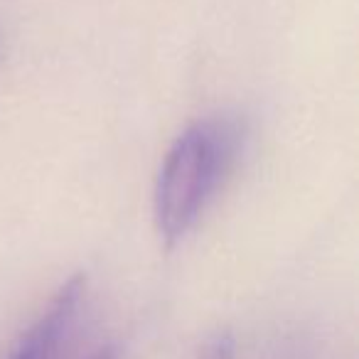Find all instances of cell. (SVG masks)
I'll use <instances>...</instances> for the list:
<instances>
[{"label":"cell","mask_w":359,"mask_h":359,"mask_svg":"<svg viewBox=\"0 0 359 359\" xmlns=\"http://www.w3.org/2000/svg\"><path fill=\"white\" fill-rule=\"evenodd\" d=\"M244 145V123L236 116H207L182 130L155 182V229L168 249L185 239L224 180L234 170Z\"/></svg>","instance_id":"1"},{"label":"cell","mask_w":359,"mask_h":359,"mask_svg":"<svg viewBox=\"0 0 359 359\" xmlns=\"http://www.w3.org/2000/svg\"><path fill=\"white\" fill-rule=\"evenodd\" d=\"M86 298V278L72 276L55 293L40 318L20 332L3 359H62L67 344L74 337L81 308Z\"/></svg>","instance_id":"2"},{"label":"cell","mask_w":359,"mask_h":359,"mask_svg":"<svg viewBox=\"0 0 359 359\" xmlns=\"http://www.w3.org/2000/svg\"><path fill=\"white\" fill-rule=\"evenodd\" d=\"M236 342L231 332H217L200 347L195 359H234Z\"/></svg>","instance_id":"3"},{"label":"cell","mask_w":359,"mask_h":359,"mask_svg":"<svg viewBox=\"0 0 359 359\" xmlns=\"http://www.w3.org/2000/svg\"><path fill=\"white\" fill-rule=\"evenodd\" d=\"M89 359H121V354H118V349H116L114 344H106V347L96 349Z\"/></svg>","instance_id":"4"}]
</instances>
